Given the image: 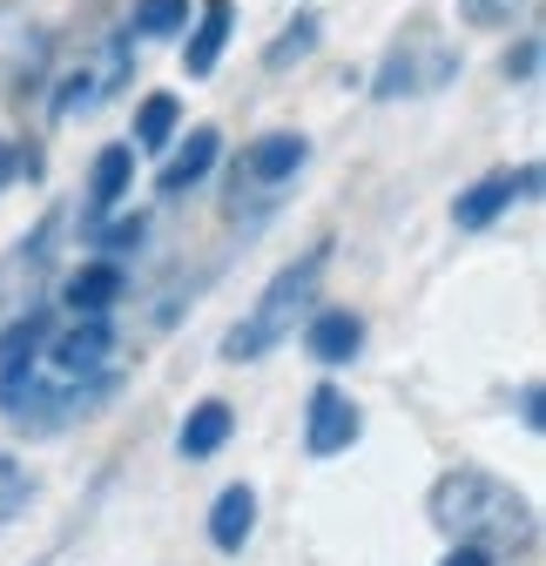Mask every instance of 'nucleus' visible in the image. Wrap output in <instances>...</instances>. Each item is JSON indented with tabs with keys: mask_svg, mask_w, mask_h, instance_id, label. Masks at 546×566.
<instances>
[{
	"mask_svg": "<svg viewBox=\"0 0 546 566\" xmlns=\"http://www.w3.org/2000/svg\"><path fill=\"white\" fill-rule=\"evenodd\" d=\"M324 263H330V250L317 243V250H304L297 263H284L277 276L263 283V297L223 331V358H230V365H256V358H270L284 337H297V324H304V311H311V297H317Z\"/></svg>",
	"mask_w": 546,
	"mask_h": 566,
	"instance_id": "obj_2",
	"label": "nucleus"
},
{
	"mask_svg": "<svg viewBox=\"0 0 546 566\" xmlns=\"http://www.w3.org/2000/svg\"><path fill=\"white\" fill-rule=\"evenodd\" d=\"M230 439H237V411H230L223 398H202V405H189V418H182V432H176V452L196 465V459H217Z\"/></svg>",
	"mask_w": 546,
	"mask_h": 566,
	"instance_id": "obj_13",
	"label": "nucleus"
},
{
	"mask_svg": "<svg viewBox=\"0 0 546 566\" xmlns=\"http://www.w3.org/2000/svg\"><path fill=\"white\" fill-rule=\"evenodd\" d=\"M28 163H34V156L21 149V142H8V135H0V189H14V176H21Z\"/></svg>",
	"mask_w": 546,
	"mask_h": 566,
	"instance_id": "obj_24",
	"label": "nucleus"
},
{
	"mask_svg": "<svg viewBox=\"0 0 546 566\" xmlns=\"http://www.w3.org/2000/svg\"><path fill=\"white\" fill-rule=\"evenodd\" d=\"M48 337H54V311H48V304H34L28 317H14L8 331H0V371H21V365H34Z\"/></svg>",
	"mask_w": 546,
	"mask_h": 566,
	"instance_id": "obj_16",
	"label": "nucleus"
},
{
	"mask_svg": "<svg viewBox=\"0 0 546 566\" xmlns=\"http://www.w3.org/2000/svg\"><path fill=\"white\" fill-rule=\"evenodd\" d=\"M135 189V149L128 142H108V149L95 156V169H88V196H82V223L95 230V223H108L115 217V202Z\"/></svg>",
	"mask_w": 546,
	"mask_h": 566,
	"instance_id": "obj_9",
	"label": "nucleus"
},
{
	"mask_svg": "<svg viewBox=\"0 0 546 566\" xmlns=\"http://www.w3.org/2000/svg\"><path fill=\"white\" fill-rule=\"evenodd\" d=\"M358 344H365V317L358 311H317V317H304V350H311L317 365H351Z\"/></svg>",
	"mask_w": 546,
	"mask_h": 566,
	"instance_id": "obj_14",
	"label": "nucleus"
},
{
	"mask_svg": "<svg viewBox=\"0 0 546 566\" xmlns=\"http://www.w3.org/2000/svg\"><path fill=\"white\" fill-rule=\"evenodd\" d=\"M426 513L439 533H452V546H480V553H526L539 539V513L526 506V492H513L506 479L480 472V465H459L445 479H432L426 492Z\"/></svg>",
	"mask_w": 546,
	"mask_h": 566,
	"instance_id": "obj_1",
	"label": "nucleus"
},
{
	"mask_svg": "<svg viewBox=\"0 0 546 566\" xmlns=\"http://www.w3.org/2000/svg\"><path fill=\"white\" fill-rule=\"evenodd\" d=\"M122 291H128V276H122V263H115V256H95V263H82L75 276L61 283V304L75 311V317H108Z\"/></svg>",
	"mask_w": 546,
	"mask_h": 566,
	"instance_id": "obj_11",
	"label": "nucleus"
},
{
	"mask_svg": "<svg viewBox=\"0 0 546 566\" xmlns=\"http://www.w3.org/2000/svg\"><path fill=\"white\" fill-rule=\"evenodd\" d=\"M122 75H128V34L108 48V61H95V67H67V75H61V88H54V122L88 115V108H95Z\"/></svg>",
	"mask_w": 546,
	"mask_h": 566,
	"instance_id": "obj_8",
	"label": "nucleus"
},
{
	"mask_svg": "<svg viewBox=\"0 0 546 566\" xmlns=\"http://www.w3.org/2000/svg\"><path fill=\"white\" fill-rule=\"evenodd\" d=\"M459 75V48L439 41V34H405L391 41V54L378 61V75H371V95L378 102H405V95H432Z\"/></svg>",
	"mask_w": 546,
	"mask_h": 566,
	"instance_id": "obj_3",
	"label": "nucleus"
},
{
	"mask_svg": "<svg viewBox=\"0 0 546 566\" xmlns=\"http://www.w3.org/2000/svg\"><path fill=\"white\" fill-rule=\"evenodd\" d=\"M358 439H365V411L351 405V391L317 385L304 398V452L311 459H337V452H351Z\"/></svg>",
	"mask_w": 546,
	"mask_h": 566,
	"instance_id": "obj_5",
	"label": "nucleus"
},
{
	"mask_svg": "<svg viewBox=\"0 0 546 566\" xmlns=\"http://www.w3.org/2000/svg\"><path fill=\"white\" fill-rule=\"evenodd\" d=\"M230 34H237V0H202V14H196V28H189V41H182V67H189L196 82L217 75Z\"/></svg>",
	"mask_w": 546,
	"mask_h": 566,
	"instance_id": "obj_10",
	"label": "nucleus"
},
{
	"mask_svg": "<svg viewBox=\"0 0 546 566\" xmlns=\"http://www.w3.org/2000/svg\"><path fill=\"white\" fill-rule=\"evenodd\" d=\"M519 196H539V163H526V169H493V176H480L472 189H459L452 223H459V230H493Z\"/></svg>",
	"mask_w": 546,
	"mask_h": 566,
	"instance_id": "obj_6",
	"label": "nucleus"
},
{
	"mask_svg": "<svg viewBox=\"0 0 546 566\" xmlns=\"http://www.w3.org/2000/svg\"><path fill=\"white\" fill-rule=\"evenodd\" d=\"M304 54H317V14H297L277 41H270V48H263V67H270V75H284V67L304 61Z\"/></svg>",
	"mask_w": 546,
	"mask_h": 566,
	"instance_id": "obj_19",
	"label": "nucleus"
},
{
	"mask_svg": "<svg viewBox=\"0 0 546 566\" xmlns=\"http://www.w3.org/2000/svg\"><path fill=\"white\" fill-rule=\"evenodd\" d=\"M143 237H149V217H143V209H135V217H115V223H95V243L122 263L128 250H143Z\"/></svg>",
	"mask_w": 546,
	"mask_h": 566,
	"instance_id": "obj_20",
	"label": "nucleus"
},
{
	"mask_svg": "<svg viewBox=\"0 0 546 566\" xmlns=\"http://www.w3.org/2000/svg\"><path fill=\"white\" fill-rule=\"evenodd\" d=\"M539 405H546V391H539V385H526V391H519V424H526V432H539V424H546V411H539Z\"/></svg>",
	"mask_w": 546,
	"mask_h": 566,
	"instance_id": "obj_25",
	"label": "nucleus"
},
{
	"mask_svg": "<svg viewBox=\"0 0 546 566\" xmlns=\"http://www.w3.org/2000/svg\"><path fill=\"white\" fill-rule=\"evenodd\" d=\"M108 358H115L108 317H75L67 331H54L41 344V371L48 378H108Z\"/></svg>",
	"mask_w": 546,
	"mask_h": 566,
	"instance_id": "obj_4",
	"label": "nucleus"
},
{
	"mask_svg": "<svg viewBox=\"0 0 546 566\" xmlns=\"http://www.w3.org/2000/svg\"><path fill=\"white\" fill-rule=\"evenodd\" d=\"M176 135H182V102L176 95H143V108H135V149H169Z\"/></svg>",
	"mask_w": 546,
	"mask_h": 566,
	"instance_id": "obj_17",
	"label": "nucleus"
},
{
	"mask_svg": "<svg viewBox=\"0 0 546 566\" xmlns=\"http://www.w3.org/2000/svg\"><path fill=\"white\" fill-rule=\"evenodd\" d=\"M256 533V492L250 485H223L210 506V546L217 553H243V539Z\"/></svg>",
	"mask_w": 546,
	"mask_h": 566,
	"instance_id": "obj_15",
	"label": "nucleus"
},
{
	"mask_svg": "<svg viewBox=\"0 0 546 566\" xmlns=\"http://www.w3.org/2000/svg\"><path fill=\"white\" fill-rule=\"evenodd\" d=\"M28 492H34V479H28V472L8 459V452H0V526H8V520L28 506Z\"/></svg>",
	"mask_w": 546,
	"mask_h": 566,
	"instance_id": "obj_22",
	"label": "nucleus"
},
{
	"mask_svg": "<svg viewBox=\"0 0 546 566\" xmlns=\"http://www.w3.org/2000/svg\"><path fill=\"white\" fill-rule=\"evenodd\" d=\"M217 156H223V135H217V128H189V135L176 142V149H169V163L156 169V189H162V196H182V189H196L202 176L217 169Z\"/></svg>",
	"mask_w": 546,
	"mask_h": 566,
	"instance_id": "obj_12",
	"label": "nucleus"
},
{
	"mask_svg": "<svg viewBox=\"0 0 546 566\" xmlns=\"http://www.w3.org/2000/svg\"><path fill=\"white\" fill-rule=\"evenodd\" d=\"M128 28L143 34V41H169V34H182V28H189V0H135Z\"/></svg>",
	"mask_w": 546,
	"mask_h": 566,
	"instance_id": "obj_18",
	"label": "nucleus"
},
{
	"mask_svg": "<svg viewBox=\"0 0 546 566\" xmlns=\"http://www.w3.org/2000/svg\"><path fill=\"white\" fill-rule=\"evenodd\" d=\"M526 8H533V0H459L465 28H513Z\"/></svg>",
	"mask_w": 546,
	"mask_h": 566,
	"instance_id": "obj_21",
	"label": "nucleus"
},
{
	"mask_svg": "<svg viewBox=\"0 0 546 566\" xmlns=\"http://www.w3.org/2000/svg\"><path fill=\"white\" fill-rule=\"evenodd\" d=\"M304 163H311V135H297V128H270V135H256L250 149H243V163H237V189H243V182L277 189V182H291Z\"/></svg>",
	"mask_w": 546,
	"mask_h": 566,
	"instance_id": "obj_7",
	"label": "nucleus"
},
{
	"mask_svg": "<svg viewBox=\"0 0 546 566\" xmlns=\"http://www.w3.org/2000/svg\"><path fill=\"white\" fill-rule=\"evenodd\" d=\"M439 566H493V553H480V546H452Z\"/></svg>",
	"mask_w": 546,
	"mask_h": 566,
	"instance_id": "obj_26",
	"label": "nucleus"
},
{
	"mask_svg": "<svg viewBox=\"0 0 546 566\" xmlns=\"http://www.w3.org/2000/svg\"><path fill=\"white\" fill-rule=\"evenodd\" d=\"M506 82H533L539 75V34H519V48H506Z\"/></svg>",
	"mask_w": 546,
	"mask_h": 566,
	"instance_id": "obj_23",
	"label": "nucleus"
}]
</instances>
